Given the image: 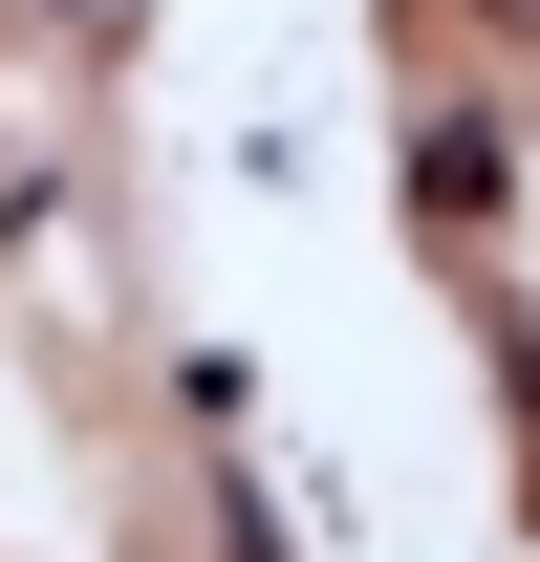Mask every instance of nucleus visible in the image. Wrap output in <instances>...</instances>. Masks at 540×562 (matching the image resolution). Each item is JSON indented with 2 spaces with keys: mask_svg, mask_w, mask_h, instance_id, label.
I'll return each instance as SVG.
<instances>
[{
  "mask_svg": "<svg viewBox=\"0 0 540 562\" xmlns=\"http://www.w3.org/2000/svg\"><path fill=\"white\" fill-rule=\"evenodd\" d=\"M497 22H540V0H497Z\"/></svg>",
  "mask_w": 540,
  "mask_h": 562,
  "instance_id": "nucleus-1",
  "label": "nucleus"
}]
</instances>
